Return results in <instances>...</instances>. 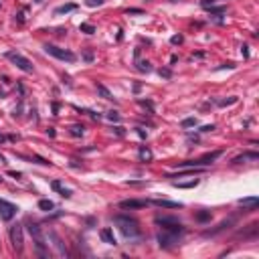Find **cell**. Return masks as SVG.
I'll return each mask as SVG.
<instances>
[{"label": "cell", "mask_w": 259, "mask_h": 259, "mask_svg": "<svg viewBox=\"0 0 259 259\" xmlns=\"http://www.w3.org/2000/svg\"><path fill=\"white\" fill-rule=\"evenodd\" d=\"M114 223L118 225L119 233H122L128 241L140 239V227H138V221H136V219L128 217V215H115V217H114Z\"/></svg>", "instance_id": "6da1fadb"}, {"label": "cell", "mask_w": 259, "mask_h": 259, "mask_svg": "<svg viewBox=\"0 0 259 259\" xmlns=\"http://www.w3.org/2000/svg\"><path fill=\"white\" fill-rule=\"evenodd\" d=\"M27 227H28V233H31L33 241H34V249H37V255L38 257H49V249H47V241H45V235H43V229L38 223H34L33 219H27Z\"/></svg>", "instance_id": "7a4b0ae2"}, {"label": "cell", "mask_w": 259, "mask_h": 259, "mask_svg": "<svg viewBox=\"0 0 259 259\" xmlns=\"http://www.w3.org/2000/svg\"><path fill=\"white\" fill-rule=\"evenodd\" d=\"M156 225H160L164 231H170V233H176V235H182L184 233V227H182V223L178 221L176 217H162V215H158L156 219Z\"/></svg>", "instance_id": "3957f363"}, {"label": "cell", "mask_w": 259, "mask_h": 259, "mask_svg": "<svg viewBox=\"0 0 259 259\" xmlns=\"http://www.w3.org/2000/svg\"><path fill=\"white\" fill-rule=\"evenodd\" d=\"M45 51L51 57L61 59V61H67V63H73L77 59L75 53H71V51H67V49H61V47H55V45H45Z\"/></svg>", "instance_id": "277c9868"}, {"label": "cell", "mask_w": 259, "mask_h": 259, "mask_svg": "<svg viewBox=\"0 0 259 259\" xmlns=\"http://www.w3.org/2000/svg\"><path fill=\"white\" fill-rule=\"evenodd\" d=\"M6 59L14 63L16 67L20 69V71H24V73H33V63L28 61L27 57H23L20 53H16V51H8V53H6Z\"/></svg>", "instance_id": "5b68a950"}, {"label": "cell", "mask_w": 259, "mask_h": 259, "mask_svg": "<svg viewBox=\"0 0 259 259\" xmlns=\"http://www.w3.org/2000/svg\"><path fill=\"white\" fill-rule=\"evenodd\" d=\"M10 243H12V247L16 249V251H23V247H24V233H23V225H12L10 227Z\"/></svg>", "instance_id": "8992f818"}, {"label": "cell", "mask_w": 259, "mask_h": 259, "mask_svg": "<svg viewBox=\"0 0 259 259\" xmlns=\"http://www.w3.org/2000/svg\"><path fill=\"white\" fill-rule=\"evenodd\" d=\"M18 206L12 205V202H6L4 198H0V219L2 221H12V217L16 215Z\"/></svg>", "instance_id": "52a82bcc"}, {"label": "cell", "mask_w": 259, "mask_h": 259, "mask_svg": "<svg viewBox=\"0 0 259 259\" xmlns=\"http://www.w3.org/2000/svg\"><path fill=\"white\" fill-rule=\"evenodd\" d=\"M156 239H158V245H160V247H164V249L174 247V245L178 243V235H176V233H170V231H164V233H160V235H158Z\"/></svg>", "instance_id": "ba28073f"}, {"label": "cell", "mask_w": 259, "mask_h": 259, "mask_svg": "<svg viewBox=\"0 0 259 259\" xmlns=\"http://www.w3.org/2000/svg\"><path fill=\"white\" fill-rule=\"evenodd\" d=\"M49 237L53 239V245H55V249H57V253L61 257H69V251H67V247H65V243H63V239L57 235L55 231H49Z\"/></svg>", "instance_id": "9c48e42d"}, {"label": "cell", "mask_w": 259, "mask_h": 259, "mask_svg": "<svg viewBox=\"0 0 259 259\" xmlns=\"http://www.w3.org/2000/svg\"><path fill=\"white\" fill-rule=\"evenodd\" d=\"M150 202L148 201H140V198H128V201H122L119 202V209H144L148 206Z\"/></svg>", "instance_id": "30bf717a"}, {"label": "cell", "mask_w": 259, "mask_h": 259, "mask_svg": "<svg viewBox=\"0 0 259 259\" xmlns=\"http://www.w3.org/2000/svg\"><path fill=\"white\" fill-rule=\"evenodd\" d=\"M148 202L154 205V206H160V209H180V206H182V202L164 201V198H152V201H148Z\"/></svg>", "instance_id": "8fae6325"}, {"label": "cell", "mask_w": 259, "mask_h": 259, "mask_svg": "<svg viewBox=\"0 0 259 259\" xmlns=\"http://www.w3.org/2000/svg\"><path fill=\"white\" fill-rule=\"evenodd\" d=\"M99 237H101V241H103V243H107V245H118L115 235H114V231H111L109 227L101 229V231H99Z\"/></svg>", "instance_id": "7c38bea8"}, {"label": "cell", "mask_w": 259, "mask_h": 259, "mask_svg": "<svg viewBox=\"0 0 259 259\" xmlns=\"http://www.w3.org/2000/svg\"><path fill=\"white\" fill-rule=\"evenodd\" d=\"M221 154H223L221 150H217V152H211V154H205V156H202V158H198L196 162H198V166H209V164H211V162H215V160H217L219 156H221Z\"/></svg>", "instance_id": "4fadbf2b"}, {"label": "cell", "mask_w": 259, "mask_h": 259, "mask_svg": "<svg viewBox=\"0 0 259 259\" xmlns=\"http://www.w3.org/2000/svg\"><path fill=\"white\" fill-rule=\"evenodd\" d=\"M257 158H259L257 152H245V154H241V156L233 158V164H239V162H245V160H257Z\"/></svg>", "instance_id": "5bb4252c"}, {"label": "cell", "mask_w": 259, "mask_h": 259, "mask_svg": "<svg viewBox=\"0 0 259 259\" xmlns=\"http://www.w3.org/2000/svg\"><path fill=\"white\" fill-rule=\"evenodd\" d=\"M239 205H241V206H249V211H255V209H257V205H259V201H257V196H251V198H241V201H239Z\"/></svg>", "instance_id": "9a60e30c"}, {"label": "cell", "mask_w": 259, "mask_h": 259, "mask_svg": "<svg viewBox=\"0 0 259 259\" xmlns=\"http://www.w3.org/2000/svg\"><path fill=\"white\" fill-rule=\"evenodd\" d=\"M152 158H154L152 150L146 148V146H142V148H140V160L142 162H152Z\"/></svg>", "instance_id": "2e32d148"}, {"label": "cell", "mask_w": 259, "mask_h": 259, "mask_svg": "<svg viewBox=\"0 0 259 259\" xmlns=\"http://www.w3.org/2000/svg\"><path fill=\"white\" fill-rule=\"evenodd\" d=\"M38 209L45 211V213H49V211L55 209V205H53V201H49V198H41V201H38Z\"/></svg>", "instance_id": "e0dca14e"}, {"label": "cell", "mask_w": 259, "mask_h": 259, "mask_svg": "<svg viewBox=\"0 0 259 259\" xmlns=\"http://www.w3.org/2000/svg\"><path fill=\"white\" fill-rule=\"evenodd\" d=\"M77 8V4H63V6L55 8V14H67V12H73Z\"/></svg>", "instance_id": "ac0fdd59"}, {"label": "cell", "mask_w": 259, "mask_h": 259, "mask_svg": "<svg viewBox=\"0 0 259 259\" xmlns=\"http://www.w3.org/2000/svg\"><path fill=\"white\" fill-rule=\"evenodd\" d=\"M136 69H138V71H142V73H150V71H152V65H150L148 61L138 59V61H136Z\"/></svg>", "instance_id": "d6986e66"}, {"label": "cell", "mask_w": 259, "mask_h": 259, "mask_svg": "<svg viewBox=\"0 0 259 259\" xmlns=\"http://www.w3.org/2000/svg\"><path fill=\"white\" fill-rule=\"evenodd\" d=\"M69 134H71L73 138H81V136L85 134V128H83V126H79V124H75V126L69 128Z\"/></svg>", "instance_id": "ffe728a7"}, {"label": "cell", "mask_w": 259, "mask_h": 259, "mask_svg": "<svg viewBox=\"0 0 259 259\" xmlns=\"http://www.w3.org/2000/svg\"><path fill=\"white\" fill-rule=\"evenodd\" d=\"M97 93H99L103 99H114V95L109 93V89H107L105 85H101V83H97Z\"/></svg>", "instance_id": "44dd1931"}, {"label": "cell", "mask_w": 259, "mask_h": 259, "mask_svg": "<svg viewBox=\"0 0 259 259\" xmlns=\"http://www.w3.org/2000/svg\"><path fill=\"white\" fill-rule=\"evenodd\" d=\"M237 99H239V97H235V95H231V97H227V99H219L217 105H219V107H227V105H233V103H237Z\"/></svg>", "instance_id": "7402d4cb"}, {"label": "cell", "mask_w": 259, "mask_h": 259, "mask_svg": "<svg viewBox=\"0 0 259 259\" xmlns=\"http://www.w3.org/2000/svg\"><path fill=\"white\" fill-rule=\"evenodd\" d=\"M196 219L198 223H206V221H211V211H201V213H196Z\"/></svg>", "instance_id": "603a6c76"}, {"label": "cell", "mask_w": 259, "mask_h": 259, "mask_svg": "<svg viewBox=\"0 0 259 259\" xmlns=\"http://www.w3.org/2000/svg\"><path fill=\"white\" fill-rule=\"evenodd\" d=\"M79 31H81V33H85V34H93V33H95V27H93V24L83 23V24H79Z\"/></svg>", "instance_id": "cb8c5ba5"}, {"label": "cell", "mask_w": 259, "mask_h": 259, "mask_svg": "<svg viewBox=\"0 0 259 259\" xmlns=\"http://www.w3.org/2000/svg\"><path fill=\"white\" fill-rule=\"evenodd\" d=\"M198 184V180H190V182H174V186L178 188H194Z\"/></svg>", "instance_id": "d4e9b609"}, {"label": "cell", "mask_w": 259, "mask_h": 259, "mask_svg": "<svg viewBox=\"0 0 259 259\" xmlns=\"http://www.w3.org/2000/svg\"><path fill=\"white\" fill-rule=\"evenodd\" d=\"M196 118H186V119H182V128H192V126H196Z\"/></svg>", "instance_id": "484cf974"}, {"label": "cell", "mask_w": 259, "mask_h": 259, "mask_svg": "<svg viewBox=\"0 0 259 259\" xmlns=\"http://www.w3.org/2000/svg\"><path fill=\"white\" fill-rule=\"evenodd\" d=\"M107 119H111V122H119V114H118V111H114V109L107 111Z\"/></svg>", "instance_id": "4316f807"}, {"label": "cell", "mask_w": 259, "mask_h": 259, "mask_svg": "<svg viewBox=\"0 0 259 259\" xmlns=\"http://www.w3.org/2000/svg\"><path fill=\"white\" fill-rule=\"evenodd\" d=\"M81 57H83V61L91 63L93 61V51H83V55H81Z\"/></svg>", "instance_id": "83f0119b"}, {"label": "cell", "mask_w": 259, "mask_h": 259, "mask_svg": "<svg viewBox=\"0 0 259 259\" xmlns=\"http://www.w3.org/2000/svg\"><path fill=\"white\" fill-rule=\"evenodd\" d=\"M24 16H27V10H20L18 14L14 16V20H16V23H18V24H23V23H24Z\"/></svg>", "instance_id": "f1b7e54d"}, {"label": "cell", "mask_w": 259, "mask_h": 259, "mask_svg": "<svg viewBox=\"0 0 259 259\" xmlns=\"http://www.w3.org/2000/svg\"><path fill=\"white\" fill-rule=\"evenodd\" d=\"M182 41H184V37H182V34H174V37L170 38V43H172V45H180Z\"/></svg>", "instance_id": "f546056e"}, {"label": "cell", "mask_w": 259, "mask_h": 259, "mask_svg": "<svg viewBox=\"0 0 259 259\" xmlns=\"http://www.w3.org/2000/svg\"><path fill=\"white\" fill-rule=\"evenodd\" d=\"M158 73H160V77H164V79H170V77H172V71H170V69H160Z\"/></svg>", "instance_id": "4dcf8cb0"}, {"label": "cell", "mask_w": 259, "mask_h": 259, "mask_svg": "<svg viewBox=\"0 0 259 259\" xmlns=\"http://www.w3.org/2000/svg\"><path fill=\"white\" fill-rule=\"evenodd\" d=\"M85 2H87V6H101L105 0H85Z\"/></svg>", "instance_id": "1f68e13d"}, {"label": "cell", "mask_w": 259, "mask_h": 259, "mask_svg": "<svg viewBox=\"0 0 259 259\" xmlns=\"http://www.w3.org/2000/svg\"><path fill=\"white\" fill-rule=\"evenodd\" d=\"M128 14H144V10H142V8H128Z\"/></svg>", "instance_id": "d6a6232c"}, {"label": "cell", "mask_w": 259, "mask_h": 259, "mask_svg": "<svg viewBox=\"0 0 259 259\" xmlns=\"http://www.w3.org/2000/svg\"><path fill=\"white\" fill-rule=\"evenodd\" d=\"M215 2H217V0H201V6L202 8H209V6H213Z\"/></svg>", "instance_id": "836d02e7"}, {"label": "cell", "mask_w": 259, "mask_h": 259, "mask_svg": "<svg viewBox=\"0 0 259 259\" xmlns=\"http://www.w3.org/2000/svg\"><path fill=\"white\" fill-rule=\"evenodd\" d=\"M59 192H61V196H63V198H69V196H71V190H67V188H61Z\"/></svg>", "instance_id": "e575fe53"}, {"label": "cell", "mask_w": 259, "mask_h": 259, "mask_svg": "<svg viewBox=\"0 0 259 259\" xmlns=\"http://www.w3.org/2000/svg\"><path fill=\"white\" fill-rule=\"evenodd\" d=\"M51 186H53L55 190H61V188H63V186H61V182H59V180H53V182H51Z\"/></svg>", "instance_id": "d590c367"}, {"label": "cell", "mask_w": 259, "mask_h": 259, "mask_svg": "<svg viewBox=\"0 0 259 259\" xmlns=\"http://www.w3.org/2000/svg\"><path fill=\"white\" fill-rule=\"evenodd\" d=\"M241 53H243V57L247 59V57H249V47H247V45H243V49H241Z\"/></svg>", "instance_id": "8d00e7d4"}, {"label": "cell", "mask_w": 259, "mask_h": 259, "mask_svg": "<svg viewBox=\"0 0 259 259\" xmlns=\"http://www.w3.org/2000/svg\"><path fill=\"white\" fill-rule=\"evenodd\" d=\"M213 130H215V126L211 124V126H202V128H201V132H213Z\"/></svg>", "instance_id": "74e56055"}, {"label": "cell", "mask_w": 259, "mask_h": 259, "mask_svg": "<svg viewBox=\"0 0 259 259\" xmlns=\"http://www.w3.org/2000/svg\"><path fill=\"white\" fill-rule=\"evenodd\" d=\"M8 176H12V178H20V172H14V170H8Z\"/></svg>", "instance_id": "f35d334b"}, {"label": "cell", "mask_w": 259, "mask_h": 259, "mask_svg": "<svg viewBox=\"0 0 259 259\" xmlns=\"http://www.w3.org/2000/svg\"><path fill=\"white\" fill-rule=\"evenodd\" d=\"M87 114L91 115V118H95V119H99V118H101V114H97V111H87Z\"/></svg>", "instance_id": "ab89813d"}, {"label": "cell", "mask_w": 259, "mask_h": 259, "mask_svg": "<svg viewBox=\"0 0 259 259\" xmlns=\"http://www.w3.org/2000/svg\"><path fill=\"white\" fill-rule=\"evenodd\" d=\"M114 132L118 134V136H124V134H126V132H124V128H114Z\"/></svg>", "instance_id": "60d3db41"}, {"label": "cell", "mask_w": 259, "mask_h": 259, "mask_svg": "<svg viewBox=\"0 0 259 259\" xmlns=\"http://www.w3.org/2000/svg\"><path fill=\"white\" fill-rule=\"evenodd\" d=\"M47 134H49L51 138H55V128H49V130H47Z\"/></svg>", "instance_id": "b9f144b4"}, {"label": "cell", "mask_w": 259, "mask_h": 259, "mask_svg": "<svg viewBox=\"0 0 259 259\" xmlns=\"http://www.w3.org/2000/svg\"><path fill=\"white\" fill-rule=\"evenodd\" d=\"M138 136H140V138H146V136H148V134H146L144 130H138Z\"/></svg>", "instance_id": "7bdbcfd3"}, {"label": "cell", "mask_w": 259, "mask_h": 259, "mask_svg": "<svg viewBox=\"0 0 259 259\" xmlns=\"http://www.w3.org/2000/svg\"><path fill=\"white\" fill-rule=\"evenodd\" d=\"M0 164H6V158H4L2 154H0Z\"/></svg>", "instance_id": "ee69618b"}, {"label": "cell", "mask_w": 259, "mask_h": 259, "mask_svg": "<svg viewBox=\"0 0 259 259\" xmlns=\"http://www.w3.org/2000/svg\"><path fill=\"white\" fill-rule=\"evenodd\" d=\"M4 140H6V138H4V136H2V134H0V144H2V142H4Z\"/></svg>", "instance_id": "f6af8a7d"}, {"label": "cell", "mask_w": 259, "mask_h": 259, "mask_svg": "<svg viewBox=\"0 0 259 259\" xmlns=\"http://www.w3.org/2000/svg\"><path fill=\"white\" fill-rule=\"evenodd\" d=\"M34 2H43V0H34Z\"/></svg>", "instance_id": "bcb514c9"}, {"label": "cell", "mask_w": 259, "mask_h": 259, "mask_svg": "<svg viewBox=\"0 0 259 259\" xmlns=\"http://www.w3.org/2000/svg\"><path fill=\"white\" fill-rule=\"evenodd\" d=\"M172 2H174V0H172Z\"/></svg>", "instance_id": "7dc6e473"}, {"label": "cell", "mask_w": 259, "mask_h": 259, "mask_svg": "<svg viewBox=\"0 0 259 259\" xmlns=\"http://www.w3.org/2000/svg\"><path fill=\"white\" fill-rule=\"evenodd\" d=\"M0 180H2V178H0Z\"/></svg>", "instance_id": "c3c4849f"}]
</instances>
